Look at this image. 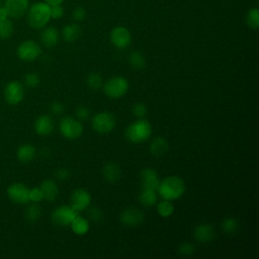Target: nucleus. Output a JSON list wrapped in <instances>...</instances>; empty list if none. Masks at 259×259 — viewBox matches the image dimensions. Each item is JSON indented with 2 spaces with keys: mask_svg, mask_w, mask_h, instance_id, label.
Listing matches in <instances>:
<instances>
[{
  "mask_svg": "<svg viewBox=\"0 0 259 259\" xmlns=\"http://www.w3.org/2000/svg\"><path fill=\"white\" fill-rule=\"evenodd\" d=\"M157 191L164 199L175 200L184 194L185 184L180 177L172 175L160 181Z\"/></svg>",
  "mask_w": 259,
  "mask_h": 259,
  "instance_id": "f257e3e1",
  "label": "nucleus"
},
{
  "mask_svg": "<svg viewBox=\"0 0 259 259\" xmlns=\"http://www.w3.org/2000/svg\"><path fill=\"white\" fill-rule=\"evenodd\" d=\"M124 135L125 138L134 144L143 143L152 135V125L148 120L140 118L126 126Z\"/></svg>",
  "mask_w": 259,
  "mask_h": 259,
  "instance_id": "f03ea898",
  "label": "nucleus"
},
{
  "mask_svg": "<svg viewBox=\"0 0 259 259\" xmlns=\"http://www.w3.org/2000/svg\"><path fill=\"white\" fill-rule=\"evenodd\" d=\"M51 19V6L46 2L33 4L27 14V20L31 27L39 29L45 27Z\"/></svg>",
  "mask_w": 259,
  "mask_h": 259,
  "instance_id": "7ed1b4c3",
  "label": "nucleus"
},
{
  "mask_svg": "<svg viewBox=\"0 0 259 259\" xmlns=\"http://www.w3.org/2000/svg\"><path fill=\"white\" fill-rule=\"evenodd\" d=\"M93 130L101 135L111 133L116 125V118L109 111H101L95 114L91 120Z\"/></svg>",
  "mask_w": 259,
  "mask_h": 259,
  "instance_id": "20e7f679",
  "label": "nucleus"
},
{
  "mask_svg": "<svg viewBox=\"0 0 259 259\" xmlns=\"http://www.w3.org/2000/svg\"><path fill=\"white\" fill-rule=\"evenodd\" d=\"M104 93L111 99H118L125 95L128 90V82L124 77L115 76L108 79L103 85Z\"/></svg>",
  "mask_w": 259,
  "mask_h": 259,
  "instance_id": "39448f33",
  "label": "nucleus"
},
{
  "mask_svg": "<svg viewBox=\"0 0 259 259\" xmlns=\"http://www.w3.org/2000/svg\"><path fill=\"white\" fill-rule=\"evenodd\" d=\"M59 128L62 136L68 140H76L83 133V125L81 121L70 116L61 119Z\"/></svg>",
  "mask_w": 259,
  "mask_h": 259,
  "instance_id": "423d86ee",
  "label": "nucleus"
},
{
  "mask_svg": "<svg viewBox=\"0 0 259 259\" xmlns=\"http://www.w3.org/2000/svg\"><path fill=\"white\" fill-rule=\"evenodd\" d=\"M77 215L78 211H76L71 205H61L53 211L52 222L56 226L64 227L70 225Z\"/></svg>",
  "mask_w": 259,
  "mask_h": 259,
  "instance_id": "0eeeda50",
  "label": "nucleus"
},
{
  "mask_svg": "<svg viewBox=\"0 0 259 259\" xmlns=\"http://www.w3.org/2000/svg\"><path fill=\"white\" fill-rule=\"evenodd\" d=\"M40 53V47L33 40H25L17 48V56L19 59L26 62L35 60Z\"/></svg>",
  "mask_w": 259,
  "mask_h": 259,
  "instance_id": "6e6552de",
  "label": "nucleus"
},
{
  "mask_svg": "<svg viewBox=\"0 0 259 259\" xmlns=\"http://www.w3.org/2000/svg\"><path fill=\"white\" fill-rule=\"evenodd\" d=\"M110 41L118 49H125L132 41L131 32L123 26L114 27L110 32Z\"/></svg>",
  "mask_w": 259,
  "mask_h": 259,
  "instance_id": "1a4fd4ad",
  "label": "nucleus"
},
{
  "mask_svg": "<svg viewBox=\"0 0 259 259\" xmlns=\"http://www.w3.org/2000/svg\"><path fill=\"white\" fill-rule=\"evenodd\" d=\"M90 202L91 195L85 189H75L71 194V206L78 212L85 210L89 206Z\"/></svg>",
  "mask_w": 259,
  "mask_h": 259,
  "instance_id": "9d476101",
  "label": "nucleus"
},
{
  "mask_svg": "<svg viewBox=\"0 0 259 259\" xmlns=\"http://www.w3.org/2000/svg\"><path fill=\"white\" fill-rule=\"evenodd\" d=\"M9 198L18 204H23L29 201V189L22 183H14L8 187L7 190Z\"/></svg>",
  "mask_w": 259,
  "mask_h": 259,
  "instance_id": "9b49d317",
  "label": "nucleus"
},
{
  "mask_svg": "<svg viewBox=\"0 0 259 259\" xmlns=\"http://www.w3.org/2000/svg\"><path fill=\"white\" fill-rule=\"evenodd\" d=\"M24 95V90L22 85L17 81H12L7 84L4 90V96L8 103L17 104L19 103Z\"/></svg>",
  "mask_w": 259,
  "mask_h": 259,
  "instance_id": "f8f14e48",
  "label": "nucleus"
},
{
  "mask_svg": "<svg viewBox=\"0 0 259 259\" xmlns=\"http://www.w3.org/2000/svg\"><path fill=\"white\" fill-rule=\"evenodd\" d=\"M160 180L157 172L153 168H144L141 171V185L142 188L156 190L158 189Z\"/></svg>",
  "mask_w": 259,
  "mask_h": 259,
  "instance_id": "ddd939ff",
  "label": "nucleus"
},
{
  "mask_svg": "<svg viewBox=\"0 0 259 259\" xmlns=\"http://www.w3.org/2000/svg\"><path fill=\"white\" fill-rule=\"evenodd\" d=\"M120 222L130 227H136L143 223L144 221V213L139 210L138 208H126L120 213Z\"/></svg>",
  "mask_w": 259,
  "mask_h": 259,
  "instance_id": "4468645a",
  "label": "nucleus"
},
{
  "mask_svg": "<svg viewBox=\"0 0 259 259\" xmlns=\"http://www.w3.org/2000/svg\"><path fill=\"white\" fill-rule=\"evenodd\" d=\"M8 15L13 18L21 17L28 9V0H6L4 6Z\"/></svg>",
  "mask_w": 259,
  "mask_h": 259,
  "instance_id": "2eb2a0df",
  "label": "nucleus"
},
{
  "mask_svg": "<svg viewBox=\"0 0 259 259\" xmlns=\"http://www.w3.org/2000/svg\"><path fill=\"white\" fill-rule=\"evenodd\" d=\"M215 237L214 229L209 224H200L194 229V238L200 243H208Z\"/></svg>",
  "mask_w": 259,
  "mask_h": 259,
  "instance_id": "dca6fc26",
  "label": "nucleus"
},
{
  "mask_svg": "<svg viewBox=\"0 0 259 259\" xmlns=\"http://www.w3.org/2000/svg\"><path fill=\"white\" fill-rule=\"evenodd\" d=\"M54 130V122L51 116L44 114L37 117V119L34 121V131L37 135L40 136H47L51 134Z\"/></svg>",
  "mask_w": 259,
  "mask_h": 259,
  "instance_id": "f3484780",
  "label": "nucleus"
},
{
  "mask_svg": "<svg viewBox=\"0 0 259 259\" xmlns=\"http://www.w3.org/2000/svg\"><path fill=\"white\" fill-rule=\"evenodd\" d=\"M102 176L108 182H116L121 176V170L116 163L108 162L102 168Z\"/></svg>",
  "mask_w": 259,
  "mask_h": 259,
  "instance_id": "a211bd4d",
  "label": "nucleus"
},
{
  "mask_svg": "<svg viewBox=\"0 0 259 259\" xmlns=\"http://www.w3.org/2000/svg\"><path fill=\"white\" fill-rule=\"evenodd\" d=\"M39 188L42 191L44 199L47 201H55L59 194V188L53 180H45L41 182Z\"/></svg>",
  "mask_w": 259,
  "mask_h": 259,
  "instance_id": "6ab92c4d",
  "label": "nucleus"
},
{
  "mask_svg": "<svg viewBox=\"0 0 259 259\" xmlns=\"http://www.w3.org/2000/svg\"><path fill=\"white\" fill-rule=\"evenodd\" d=\"M40 40L47 48L55 47L59 41V32L55 27H47L40 34Z\"/></svg>",
  "mask_w": 259,
  "mask_h": 259,
  "instance_id": "aec40b11",
  "label": "nucleus"
},
{
  "mask_svg": "<svg viewBox=\"0 0 259 259\" xmlns=\"http://www.w3.org/2000/svg\"><path fill=\"white\" fill-rule=\"evenodd\" d=\"M169 149V144L168 142L162 138V137H157L155 138L150 146V151L151 153L156 156V157H161L167 153Z\"/></svg>",
  "mask_w": 259,
  "mask_h": 259,
  "instance_id": "412c9836",
  "label": "nucleus"
},
{
  "mask_svg": "<svg viewBox=\"0 0 259 259\" xmlns=\"http://www.w3.org/2000/svg\"><path fill=\"white\" fill-rule=\"evenodd\" d=\"M81 34V27L78 24L72 23L63 27L62 36L67 42L75 41Z\"/></svg>",
  "mask_w": 259,
  "mask_h": 259,
  "instance_id": "4be33fe9",
  "label": "nucleus"
},
{
  "mask_svg": "<svg viewBox=\"0 0 259 259\" xmlns=\"http://www.w3.org/2000/svg\"><path fill=\"white\" fill-rule=\"evenodd\" d=\"M35 157V148L30 144L21 145L17 150V159L20 162H30Z\"/></svg>",
  "mask_w": 259,
  "mask_h": 259,
  "instance_id": "5701e85b",
  "label": "nucleus"
},
{
  "mask_svg": "<svg viewBox=\"0 0 259 259\" xmlns=\"http://www.w3.org/2000/svg\"><path fill=\"white\" fill-rule=\"evenodd\" d=\"M157 191L152 189H146L142 188L140 194H139V200L142 205L150 207L153 206L157 202Z\"/></svg>",
  "mask_w": 259,
  "mask_h": 259,
  "instance_id": "b1692460",
  "label": "nucleus"
},
{
  "mask_svg": "<svg viewBox=\"0 0 259 259\" xmlns=\"http://www.w3.org/2000/svg\"><path fill=\"white\" fill-rule=\"evenodd\" d=\"M70 226L76 235H85L89 231V222L79 214L72 221Z\"/></svg>",
  "mask_w": 259,
  "mask_h": 259,
  "instance_id": "393cba45",
  "label": "nucleus"
},
{
  "mask_svg": "<svg viewBox=\"0 0 259 259\" xmlns=\"http://www.w3.org/2000/svg\"><path fill=\"white\" fill-rule=\"evenodd\" d=\"M157 211L162 218H168L174 212V206L171 200L164 199L160 201L157 205Z\"/></svg>",
  "mask_w": 259,
  "mask_h": 259,
  "instance_id": "a878e982",
  "label": "nucleus"
},
{
  "mask_svg": "<svg viewBox=\"0 0 259 259\" xmlns=\"http://www.w3.org/2000/svg\"><path fill=\"white\" fill-rule=\"evenodd\" d=\"M130 65L137 70L143 69L146 66V59L140 52H133L128 57Z\"/></svg>",
  "mask_w": 259,
  "mask_h": 259,
  "instance_id": "bb28decb",
  "label": "nucleus"
},
{
  "mask_svg": "<svg viewBox=\"0 0 259 259\" xmlns=\"http://www.w3.org/2000/svg\"><path fill=\"white\" fill-rule=\"evenodd\" d=\"M86 83H87V86L92 89V90H98L99 88H101L102 84H103V80H102V77L96 73V72H92L90 73L88 76H87V79H86Z\"/></svg>",
  "mask_w": 259,
  "mask_h": 259,
  "instance_id": "cd10ccee",
  "label": "nucleus"
},
{
  "mask_svg": "<svg viewBox=\"0 0 259 259\" xmlns=\"http://www.w3.org/2000/svg\"><path fill=\"white\" fill-rule=\"evenodd\" d=\"M246 23L252 29H257L259 26V10L252 8L248 11L246 16Z\"/></svg>",
  "mask_w": 259,
  "mask_h": 259,
  "instance_id": "c85d7f7f",
  "label": "nucleus"
},
{
  "mask_svg": "<svg viewBox=\"0 0 259 259\" xmlns=\"http://www.w3.org/2000/svg\"><path fill=\"white\" fill-rule=\"evenodd\" d=\"M238 228H239V223H238V220L235 218H227L224 220L222 224L223 231L228 235H232L236 233Z\"/></svg>",
  "mask_w": 259,
  "mask_h": 259,
  "instance_id": "c756f323",
  "label": "nucleus"
},
{
  "mask_svg": "<svg viewBox=\"0 0 259 259\" xmlns=\"http://www.w3.org/2000/svg\"><path fill=\"white\" fill-rule=\"evenodd\" d=\"M41 214V209L38 206V204H36V202H34L33 204H30L25 211V217L27 219V221L33 223L35 221H37L39 219Z\"/></svg>",
  "mask_w": 259,
  "mask_h": 259,
  "instance_id": "7c9ffc66",
  "label": "nucleus"
},
{
  "mask_svg": "<svg viewBox=\"0 0 259 259\" xmlns=\"http://www.w3.org/2000/svg\"><path fill=\"white\" fill-rule=\"evenodd\" d=\"M13 33V24L8 18L0 20V37L8 38Z\"/></svg>",
  "mask_w": 259,
  "mask_h": 259,
  "instance_id": "2f4dec72",
  "label": "nucleus"
},
{
  "mask_svg": "<svg viewBox=\"0 0 259 259\" xmlns=\"http://www.w3.org/2000/svg\"><path fill=\"white\" fill-rule=\"evenodd\" d=\"M133 113L135 116L139 117V118H142L144 117L146 114H147V106L145 103L143 102H136L134 105H133Z\"/></svg>",
  "mask_w": 259,
  "mask_h": 259,
  "instance_id": "473e14b6",
  "label": "nucleus"
},
{
  "mask_svg": "<svg viewBox=\"0 0 259 259\" xmlns=\"http://www.w3.org/2000/svg\"><path fill=\"white\" fill-rule=\"evenodd\" d=\"M24 83L27 87L34 88L39 84V77L35 73H28L24 77Z\"/></svg>",
  "mask_w": 259,
  "mask_h": 259,
  "instance_id": "72a5a7b5",
  "label": "nucleus"
},
{
  "mask_svg": "<svg viewBox=\"0 0 259 259\" xmlns=\"http://www.w3.org/2000/svg\"><path fill=\"white\" fill-rule=\"evenodd\" d=\"M28 197H29V201L39 202L44 199V194H42V191L39 187H34L32 189H29Z\"/></svg>",
  "mask_w": 259,
  "mask_h": 259,
  "instance_id": "f704fd0d",
  "label": "nucleus"
},
{
  "mask_svg": "<svg viewBox=\"0 0 259 259\" xmlns=\"http://www.w3.org/2000/svg\"><path fill=\"white\" fill-rule=\"evenodd\" d=\"M194 251H195V247L191 243H183L178 248V252L184 256H189L193 254Z\"/></svg>",
  "mask_w": 259,
  "mask_h": 259,
  "instance_id": "c9c22d12",
  "label": "nucleus"
},
{
  "mask_svg": "<svg viewBox=\"0 0 259 259\" xmlns=\"http://www.w3.org/2000/svg\"><path fill=\"white\" fill-rule=\"evenodd\" d=\"M90 115V110L85 107V106H79L77 109H76V116L78 118V120L82 121V120H86Z\"/></svg>",
  "mask_w": 259,
  "mask_h": 259,
  "instance_id": "e433bc0d",
  "label": "nucleus"
},
{
  "mask_svg": "<svg viewBox=\"0 0 259 259\" xmlns=\"http://www.w3.org/2000/svg\"><path fill=\"white\" fill-rule=\"evenodd\" d=\"M64 10L61 5H53L51 6V18L59 19L63 16Z\"/></svg>",
  "mask_w": 259,
  "mask_h": 259,
  "instance_id": "4c0bfd02",
  "label": "nucleus"
},
{
  "mask_svg": "<svg viewBox=\"0 0 259 259\" xmlns=\"http://www.w3.org/2000/svg\"><path fill=\"white\" fill-rule=\"evenodd\" d=\"M85 15H86V11L83 7H77L74 11H73V18L76 20V21H82L84 18H85Z\"/></svg>",
  "mask_w": 259,
  "mask_h": 259,
  "instance_id": "58836bf2",
  "label": "nucleus"
},
{
  "mask_svg": "<svg viewBox=\"0 0 259 259\" xmlns=\"http://www.w3.org/2000/svg\"><path fill=\"white\" fill-rule=\"evenodd\" d=\"M56 177L60 180H66L70 176V171L67 168H59L56 170Z\"/></svg>",
  "mask_w": 259,
  "mask_h": 259,
  "instance_id": "ea45409f",
  "label": "nucleus"
},
{
  "mask_svg": "<svg viewBox=\"0 0 259 259\" xmlns=\"http://www.w3.org/2000/svg\"><path fill=\"white\" fill-rule=\"evenodd\" d=\"M64 109H65L64 104L59 102V101H55L51 104V111L54 114H61L64 111Z\"/></svg>",
  "mask_w": 259,
  "mask_h": 259,
  "instance_id": "a19ab883",
  "label": "nucleus"
},
{
  "mask_svg": "<svg viewBox=\"0 0 259 259\" xmlns=\"http://www.w3.org/2000/svg\"><path fill=\"white\" fill-rule=\"evenodd\" d=\"M89 213V217L91 220L97 222V221H100L101 218H102V211L101 209L99 208H96V207H93L90 209V211L88 212Z\"/></svg>",
  "mask_w": 259,
  "mask_h": 259,
  "instance_id": "79ce46f5",
  "label": "nucleus"
},
{
  "mask_svg": "<svg viewBox=\"0 0 259 259\" xmlns=\"http://www.w3.org/2000/svg\"><path fill=\"white\" fill-rule=\"evenodd\" d=\"M8 16H9V15H8V12H7L6 8L0 6V20L6 19V18H8Z\"/></svg>",
  "mask_w": 259,
  "mask_h": 259,
  "instance_id": "37998d69",
  "label": "nucleus"
},
{
  "mask_svg": "<svg viewBox=\"0 0 259 259\" xmlns=\"http://www.w3.org/2000/svg\"><path fill=\"white\" fill-rule=\"evenodd\" d=\"M64 0H45V2L47 4H49L50 6H53V5H61V3L63 2Z\"/></svg>",
  "mask_w": 259,
  "mask_h": 259,
  "instance_id": "c03bdc74",
  "label": "nucleus"
},
{
  "mask_svg": "<svg viewBox=\"0 0 259 259\" xmlns=\"http://www.w3.org/2000/svg\"><path fill=\"white\" fill-rule=\"evenodd\" d=\"M1 3H2V0H0V6H1Z\"/></svg>",
  "mask_w": 259,
  "mask_h": 259,
  "instance_id": "a18cd8bd",
  "label": "nucleus"
}]
</instances>
